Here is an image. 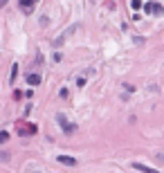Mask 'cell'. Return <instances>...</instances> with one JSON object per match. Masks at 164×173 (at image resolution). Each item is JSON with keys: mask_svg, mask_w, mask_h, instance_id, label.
<instances>
[{"mask_svg": "<svg viewBox=\"0 0 164 173\" xmlns=\"http://www.w3.org/2000/svg\"><path fill=\"white\" fill-rule=\"evenodd\" d=\"M133 169H137V171H142V173H157L155 169H148V166L139 164V162H135V164H133Z\"/></svg>", "mask_w": 164, "mask_h": 173, "instance_id": "cell-7", "label": "cell"}, {"mask_svg": "<svg viewBox=\"0 0 164 173\" xmlns=\"http://www.w3.org/2000/svg\"><path fill=\"white\" fill-rule=\"evenodd\" d=\"M144 9H146V14H155V16H162L164 14V7L160 2H146Z\"/></svg>", "mask_w": 164, "mask_h": 173, "instance_id": "cell-3", "label": "cell"}, {"mask_svg": "<svg viewBox=\"0 0 164 173\" xmlns=\"http://www.w3.org/2000/svg\"><path fill=\"white\" fill-rule=\"evenodd\" d=\"M76 27H79V25H72V27H70V30H67V32H63V34H61V36H59V38H56V41H54V45L59 47V45H61V43L65 41V38H67V36H70V34H72V32L76 30Z\"/></svg>", "mask_w": 164, "mask_h": 173, "instance_id": "cell-4", "label": "cell"}, {"mask_svg": "<svg viewBox=\"0 0 164 173\" xmlns=\"http://www.w3.org/2000/svg\"><path fill=\"white\" fill-rule=\"evenodd\" d=\"M27 83H30V85H38V83H41V74H27Z\"/></svg>", "mask_w": 164, "mask_h": 173, "instance_id": "cell-6", "label": "cell"}, {"mask_svg": "<svg viewBox=\"0 0 164 173\" xmlns=\"http://www.w3.org/2000/svg\"><path fill=\"white\" fill-rule=\"evenodd\" d=\"M59 162L61 164H67V166H76V160L70 157V155H59Z\"/></svg>", "mask_w": 164, "mask_h": 173, "instance_id": "cell-5", "label": "cell"}, {"mask_svg": "<svg viewBox=\"0 0 164 173\" xmlns=\"http://www.w3.org/2000/svg\"><path fill=\"white\" fill-rule=\"evenodd\" d=\"M36 2H38V0H20V5H23V9H25V11H30V9H32Z\"/></svg>", "mask_w": 164, "mask_h": 173, "instance_id": "cell-8", "label": "cell"}, {"mask_svg": "<svg viewBox=\"0 0 164 173\" xmlns=\"http://www.w3.org/2000/svg\"><path fill=\"white\" fill-rule=\"evenodd\" d=\"M9 160V153L7 151H0V162H7Z\"/></svg>", "mask_w": 164, "mask_h": 173, "instance_id": "cell-12", "label": "cell"}, {"mask_svg": "<svg viewBox=\"0 0 164 173\" xmlns=\"http://www.w3.org/2000/svg\"><path fill=\"white\" fill-rule=\"evenodd\" d=\"M7 2H9V0H0V9H2V7H5Z\"/></svg>", "mask_w": 164, "mask_h": 173, "instance_id": "cell-15", "label": "cell"}, {"mask_svg": "<svg viewBox=\"0 0 164 173\" xmlns=\"http://www.w3.org/2000/svg\"><path fill=\"white\" fill-rule=\"evenodd\" d=\"M7 139H9V133H7V130H2V133H0V144H5Z\"/></svg>", "mask_w": 164, "mask_h": 173, "instance_id": "cell-11", "label": "cell"}, {"mask_svg": "<svg viewBox=\"0 0 164 173\" xmlns=\"http://www.w3.org/2000/svg\"><path fill=\"white\" fill-rule=\"evenodd\" d=\"M59 94H61V99H67V97H70V92H67V88H61V92H59Z\"/></svg>", "mask_w": 164, "mask_h": 173, "instance_id": "cell-13", "label": "cell"}, {"mask_svg": "<svg viewBox=\"0 0 164 173\" xmlns=\"http://www.w3.org/2000/svg\"><path fill=\"white\" fill-rule=\"evenodd\" d=\"M23 97H25V92H20V90H14V99H16V101H20Z\"/></svg>", "mask_w": 164, "mask_h": 173, "instance_id": "cell-10", "label": "cell"}, {"mask_svg": "<svg viewBox=\"0 0 164 173\" xmlns=\"http://www.w3.org/2000/svg\"><path fill=\"white\" fill-rule=\"evenodd\" d=\"M130 7H133V9H139V7H142V0H133Z\"/></svg>", "mask_w": 164, "mask_h": 173, "instance_id": "cell-14", "label": "cell"}, {"mask_svg": "<svg viewBox=\"0 0 164 173\" xmlns=\"http://www.w3.org/2000/svg\"><path fill=\"white\" fill-rule=\"evenodd\" d=\"M16 76H18V65L14 63V65H11V76H9V81L14 83V81H16Z\"/></svg>", "mask_w": 164, "mask_h": 173, "instance_id": "cell-9", "label": "cell"}, {"mask_svg": "<svg viewBox=\"0 0 164 173\" xmlns=\"http://www.w3.org/2000/svg\"><path fill=\"white\" fill-rule=\"evenodd\" d=\"M16 133L20 137H30V135H36L38 128L36 124H27V121H16Z\"/></svg>", "mask_w": 164, "mask_h": 173, "instance_id": "cell-1", "label": "cell"}, {"mask_svg": "<svg viewBox=\"0 0 164 173\" xmlns=\"http://www.w3.org/2000/svg\"><path fill=\"white\" fill-rule=\"evenodd\" d=\"M56 121H59V126H61L65 133H74V130H76V126H74L72 121H67V117H65L63 112H59V115H56Z\"/></svg>", "mask_w": 164, "mask_h": 173, "instance_id": "cell-2", "label": "cell"}]
</instances>
